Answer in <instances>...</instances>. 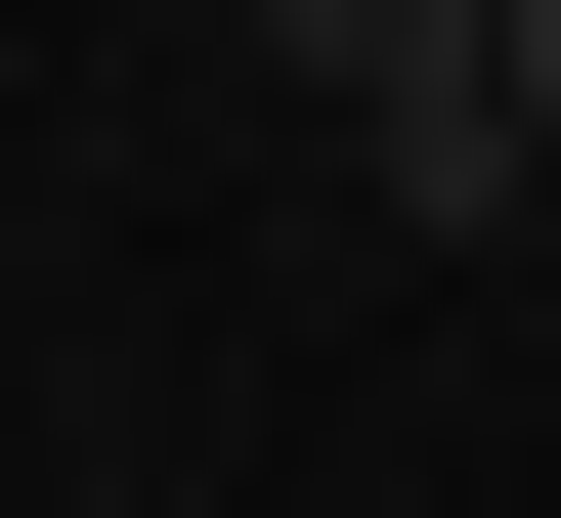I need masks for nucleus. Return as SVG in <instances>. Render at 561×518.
<instances>
[{
    "instance_id": "f03ea898",
    "label": "nucleus",
    "mask_w": 561,
    "mask_h": 518,
    "mask_svg": "<svg viewBox=\"0 0 561 518\" xmlns=\"http://www.w3.org/2000/svg\"><path fill=\"white\" fill-rule=\"evenodd\" d=\"M518 173H561V0H518Z\"/></svg>"
},
{
    "instance_id": "f257e3e1",
    "label": "nucleus",
    "mask_w": 561,
    "mask_h": 518,
    "mask_svg": "<svg viewBox=\"0 0 561 518\" xmlns=\"http://www.w3.org/2000/svg\"><path fill=\"white\" fill-rule=\"evenodd\" d=\"M260 44L389 130V217H518V0H260Z\"/></svg>"
}]
</instances>
